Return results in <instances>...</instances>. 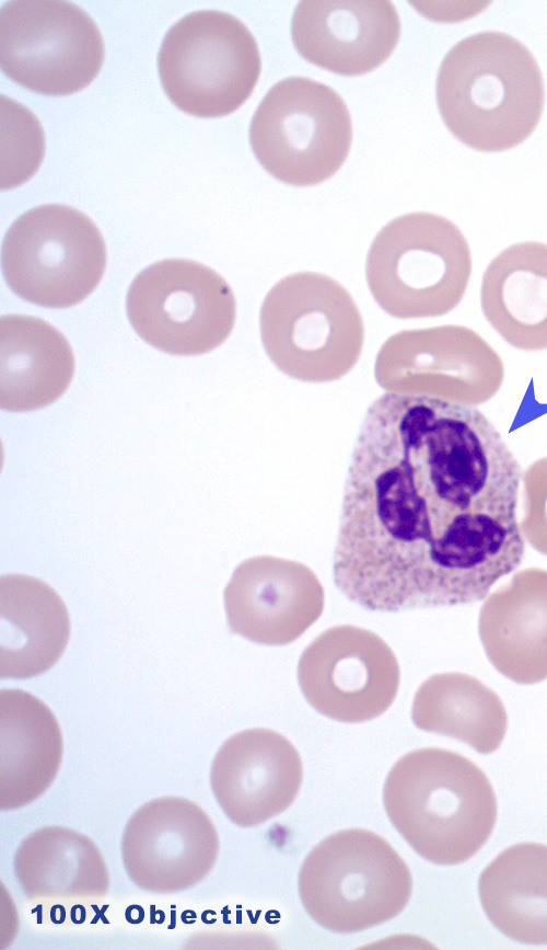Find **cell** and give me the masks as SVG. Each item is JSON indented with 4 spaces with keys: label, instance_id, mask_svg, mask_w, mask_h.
<instances>
[{
    "label": "cell",
    "instance_id": "obj_1",
    "mask_svg": "<svg viewBox=\"0 0 547 950\" xmlns=\"http://www.w3.org/2000/svg\"><path fill=\"white\" fill-rule=\"evenodd\" d=\"M521 467L475 407L386 392L351 455L333 558L373 611L473 604L520 566Z\"/></svg>",
    "mask_w": 547,
    "mask_h": 950
},
{
    "label": "cell",
    "instance_id": "obj_2",
    "mask_svg": "<svg viewBox=\"0 0 547 950\" xmlns=\"http://www.w3.org/2000/svg\"><path fill=\"white\" fill-rule=\"evenodd\" d=\"M437 103L447 129L486 152L514 148L538 125L545 104L540 68L515 37L484 31L457 42L442 60Z\"/></svg>",
    "mask_w": 547,
    "mask_h": 950
},
{
    "label": "cell",
    "instance_id": "obj_3",
    "mask_svg": "<svg viewBox=\"0 0 547 950\" xmlns=\"http://www.w3.org/2000/svg\"><path fill=\"white\" fill-rule=\"evenodd\" d=\"M387 816L409 846L437 865L470 859L489 839L497 800L486 774L463 755L426 747L400 757L383 789Z\"/></svg>",
    "mask_w": 547,
    "mask_h": 950
},
{
    "label": "cell",
    "instance_id": "obj_4",
    "mask_svg": "<svg viewBox=\"0 0 547 950\" xmlns=\"http://www.w3.org/2000/svg\"><path fill=\"white\" fill-rule=\"evenodd\" d=\"M259 330L274 365L313 384L347 375L364 342L362 316L350 293L314 272L288 275L272 286L261 304Z\"/></svg>",
    "mask_w": 547,
    "mask_h": 950
},
{
    "label": "cell",
    "instance_id": "obj_5",
    "mask_svg": "<svg viewBox=\"0 0 547 950\" xmlns=\"http://www.w3.org/2000/svg\"><path fill=\"white\" fill-rule=\"evenodd\" d=\"M472 254L459 228L432 213L396 217L374 238L365 261L372 297L399 319L439 317L463 299Z\"/></svg>",
    "mask_w": 547,
    "mask_h": 950
},
{
    "label": "cell",
    "instance_id": "obj_6",
    "mask_svg": "<svg viewBox=\"0 0 547 950\" xmlns=\"http://www.w3.org/2000/svg\"><path fill=\"white\" fill-rule=\"evenodd\" d=\"M307 914L339 934L361 931L401 913L412 891L408 866L380 835L336 832L305 857L298 877Z\"/></svg>",
    "mask_w": 547,
    "mask_h": 950
},
{
    "label": "cell",
    "instance_id": "obj_7",
    "mask_svg": "<svg viewBox=\"0 0 547 950\" xmlns=\"http://www.w3.org/2000/svg\"><path fill=\"white\" fill-rule=\"evenodd\" d=\"M249 140L260 165L280 182L317 185L331 178L350 152L351 116L333 88L289 77L277 82L257 106Z\"/></svg>",
    "mask_w": 547,
    "mask_h": 950
},
{
    "label": "cell",
    "instance_id": "obj_8",
    "mask_svg": "<svg viewBox=\"0 0 547 950\" xmlns=\"http://www.w3.org/2000/svg\"><path fill=\"white\" fill-rule=\"evenodd\" d=\"M158 68L163 90L177 108L210 118L244 104L258 82L261 59L243 22L222 11L201 10L167 31Z\"/></svg>",
    "mask_w": 547,
    "mask_h": 950
},
{
    "label": "cell",
    "instance_id": "obj_9",
    "mask_svg": "<svg viewBox=\"0 0 547 950\" xmlns=\"http://www.w3.org/2000/svg\"><path fill=\"white\" fill-rule=\"evenodd\" d=\"M106 247L98 228L82 211L47 204L20 216L1 248L5 283L20 298L61 309L84 300L106 267Z\"/></svg>",
    "mask_w": 547,
    "mask_h": 950
},
{
    "label": "cell",
    "instance_id": "obj_10",
    "mask_svg": "<svg viewBox=\"0 0 547 950\" xmlns=\"http://www.w3.org/2000/svg\"><path fill=\"white\" fill-rule=\"evenodd\" d=\"M129 322L153 347L173 355H200L231 334L236 301L212 268L195 261L167 259L142 270L126 299Z\"/></svg>",
    "mask_w": 547,
    "mask_h": 950
},
{
    "label": "cell",
    "instance_id": "obj_11",
    "mask_svg": "<svg viewBox=\"0 0 547 950\" xmlns=\"http://www.w3.org/2000/svg\"><path fill=\"white\" fill-rule=\"evenodd\" d=\"M102 34L70 1H9L0 12L2 72L20 85L51 96L73 94L98 75Z\"/></svg>",
    "mask_w": 547,
    "mask_h": 950
},
{
    "label": "cell",
    "instance_id": "obj_12",
    "mask_svg": "<svg viewBox=\"0 0 547 950\" xmlns=\"http://www.w3.org/2000/svg\"><path fill=\"white\" fill-rule=\"evenodd\" d=\"M377 385L387 392L480 405L500 389L504 366L476 331L456 324L403 330L380 348Z\"/></svg>",
    "mask_w": 547,
    "mask_h": 950
},
{
    "label": "cell",
    "instance_id": "obj_13",
    "mask_svg": "<svg viewBox=\"0 0 547 950\" xmlns=\"http://www.w3.org/2000/svg\"><path fill=\"white\" fill-rule=\"evenodd\" d=\"M397 659L377 634L354 626L325 630L303 651L298 680L311 706L330 719L357 723L381 716L399 686Z\"/></svg>",
    "mask_w": 547,
    "mask_h": 950
},
{
    "label": "cell",
    "instance_id": "obj_14",
    "mask_svg": "<svg viewBox=\"0 0 547 950\" xmlns=\"http://www.w3.org/2000/svg\"><path fill=\"white\" fill-rule=\"evenodd\" d=\"M219 854V837L209 815L195 802L175 796L138 808L121 837V858L130 880L154 893L191 888L209 873Z\"/></svg>",
    "mask_w": 547,
    "mask_h": 950
},
{
    "label": "cell",
    "instance_id": "obj_15",
    "mask_svg": "<svg viewBox=\"0 0 547 950\" xmlns=\"http://www.w3.org/2000/svg\"><path fill=\"white\" fill-rule=\"evenodd\" d=\"M223 597L230 630L267 645L295 641L319 618L325 604L323 585L309 566L272 556L241 562Z\"/></svg>",
    "mask_w": 547,
    "mask_h": 950
},
{
    "label": "cell",
    "instance_id": "obj_16",
    "mask_svg": "<svg viewBox=\"0 0 547 950\" xmlns=\"http://www.w3.org/2000/svg\"><path fill=\"white\" fill-rule=\"evenodd\" d=\"M300 755L268 729L235 733L218 749L210 769L213 796L236 825L257 826L288 809L302 783Z\"/></svg>",
    "mask_w": 547,
    "mask_h": 950
},
{
    "label": "cell",
    "instance_id": "obj_17",
    "mask_svg": "<svg viewBox=\"0 0 547 950\" xmlns=\"http://www.w3.org/2000/svg\"><path fill=\"white\" fill-rule=\"evenodd\" d=\"M291 34L305 60L353 77L374 70L392 55L400 21L391 1H301Z\"/></svg>",
    "mask_w": 547,
    "mask_h": 950
},
{
    "label": "cell",
    "instance_id": "obj_18",
    "mask_svg": "<svg viewBox=\"0 0 547 950\" xmlns=\"http://www.w3.org/2000/svg\"><path fill=\"white\" fill-rule=\"evenodd\" d=\"M485 652L503 676L531 685L547 678V570L527 568L489 594L478 620Z\"/></svg>",
    "mask_w": 547,
    "mask_h": 950
},
{
    "label": "cell",
    "instance_id": "obj_19",
    "mask_svg": "<svg viewBox=\"0 0 547 950\" xmlns=\"http://www.w3.org/2000/svg\"><path fill=\"white\" fill-rule=\"evenodd\" d=\"M63 742L49 707L22 689L0 691V809L42 796L60 767Z\"/></svg>",
    "mask_w": 547,
    "mask_h": 950
},
{
    "label": "cell",
    "instance_id": "obj_20",
    "mask_svg": "<svg viewBox=\"0 0 547 950\" xmlns=\"http://www.w3.org/2000/svg\"><path fill=\"white\" fill-rule=\"evenodd\" d=\"M67 607L56 591L34 576L0 579V676H38L62 655L70 637Z\"/></svg>",
    "mask_w": 547,
    "mask_h": 950
},
{
    "label": "cell",
    "instance_id": "obj_21",
    "mask_svg": "<svg viewBox=\"0 0 547 950\" xmlns=\"http://www.w3.org/2000/svg\"><path fill=\"white\" fill-rule=\"evenodd\" d=\"M480 307L511 346L547 350V244L519 242L494 256L482 274Z\"/></svg>",
    "mask_w": 547,
    "mask_h": 950
},
{
    "label": "cell",
    "instance_id": "obj_22",
    "mask_svg": "<svg viewBox=\"0 0 547 950\" xmlns=\"http://www.w3.org/2000/svg\"><path fill=\"white\" fill-rule=\"evenodd\" d=\"M74 371L70 344L47 321L21 314L0 320V405L10 412L54 403Z\"/></svg>",
    "mask_w": 547,
    "mask_h": 950
},
{
    "label": "cell",
    "instance_id": "obj_23",
    "mask_svg": "<svg viewBox=\"0 0 547 950\" xmlns=\"http://www.w3.org/2000/svg\"><path fill=\"white\" fill-rule=\"evenodd\" d=\"M13 869L31 901L97 900L109 890L97 846L66 826H45L27 835L15 851Z\"/></svg>",
    "mask_w": 547,
    "mask_h": 950
},
{
    "label": "cell",
    "instance_id": "obj_24",
    "mask_svg": "<svg viewBox=\"0 0 547 950\" xmlns=\"http://www.w3.org/2000/svg\"><path fill=\"white\" fill-rule=\"evenodd\" d=\"M478 894L491 924L525 945H547V846L515 844L480 873Z\"/></svg>",
    "mask_w": 547,
    "mask_h": 950
},
{
    "label": "cell",
    "instance_id": "obj_25",
    "mask_svg": "<svg viewBox=\"0 0 547 950\" xmlns=\"http://www.w3.org/2000/svg\"><path fill=\"white\" fill-rule=\"evenodd\" d=\"M411 719L418 729L454 737L480 754L498 749L508 729L507 711L497 693L476 677L456 672L432 675L420 685Z\"/></svg>",
    "mask_w": 547,
    "mask_h": 950
},
{
    "label": "cell",
    "instance_id": "obj_26",
    "mask_svg": "<svg viewBox=\"0 0 547 950\" xmlns=\"http://www.w3.org/2000/svg\"><path fill=\"white\" fill-rule=\"evenodd\" d=\"M1 188L16 187L38 169L45 137L37 118L23 105L1 96Z\"/></svg>",
    "mask_w": 547,
    "mask_h": 950
},
{
    "label": "cell",
    "instance_id": "obj_27",
    "mask_svg": "<svg viewBox=\"0 0 547 950\" xmlns=\"http://www.w3.org/2000/svg\"><path fill=\"white\" fill-rule=\"evenodd\" d=\"M521 530L528 543L547 556V457L531 463L522 473Z\"/></svg>",
    "mask_w": 547,
    "mask_h": 950
}]
</instances>
